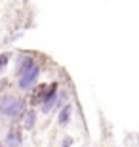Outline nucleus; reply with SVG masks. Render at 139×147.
<instances>
[{
  "instance_id": "nucleus-1",
  "label": "nucleus",
  "mask_w": 139,
  "mask_h": 147,
  "mask_svg": "<svg viewBox=\"0 0 139 147\" xmlns=\"http://www.w3.org/2000/svg\"><path fill=\"white\" fill-rule=\"evenodd\" d=\"M0 113L10 119H19L25 113V103L13 96H2L0 98Z\"/></svg>"
},
{
  "instance_id": "nucleus-2",
  "label": "nucleus",
  "mask_w": 139,
  "mask_h": 147,
  "mask_svg": "<svg viewBox=\"0 0 139 147\" xmlns=\"http://www.w3.org/2000/svg\"><path fill=\"white\" fill-rule=\"evenodd\" d=\"M38 67L36 65H32V67H29V69H25L23 73H19V86L21 88H31L34 82H36V78H38Z\"/></svg>"
},
{
  "instance_id": "nucleus-3",
  "label": "nucleus",
  "mask_w": 139,
  "mask_h": 147,
  "mask_svg": "<svg viewBox=\"0 0 139 147\" xmlns=\"http://www.w3.org/2000/svg\"><path fill=\"white\" fill-rule=\"evenodd\" d=\"M6 145H19L21 143V134L19 132H15V130H11L10 134H8V138H6Z\"/></svg>"
},
{
  "instance_id": "nucleus-4",
  "label": "nucleus",
  "mask_w": 139,
  "mask_h": 147,
  "mask_svg": "<svg viewBox=\"0 0 139 147\" xmlns=\"http://www.w3.org/2000/svg\"><path fill=\"white\" fill-rule=\"evenodd\" d=\"M34 120H36L34 111H27V113H25V117H23V126H25L27 130H31L32 126H34Z\"/></svg>"
},
{
  "instance_id": "nucleus-5",
  "label": "nucleus",
  "mask_w": 139,
  "mask_h": 147,
  "mask_svg": "<svg viewBox=\"0 0 139 147\" xmlns=\"http://www.w3.org/2000/svg\"><path fill=\"white\" fill-rule=\"evenodd\" d=\"M55 101H57V94H52V96H48V98L44 99V107H42L44 113H48V111L55 105Z\"/></svg>"
},
{
  "instance_id": "nucleus-6",
  "label": "nucleus",
  "mask_w": 139,
  "mask_h": 147,
  "mask_svg": "<svg viewBox=\"0 0 139 147\" xmlns=\"http://www.w3.org/2000/svg\"><path fill=\"white\" fill-rule=\"evenodd\" d=\"M34 65V61H32V57H21V61H19V67H17V73H23L25 69H29V67Z\"/></svg>"
},
{
  "instance_id": "nucleus-7",
  "label": "nucleus",
  "mask_w": 139,
  "mask_h": 147,
  "mask_svg": "<svg viewBox=\"0 0 139 147\" xmlns=\"http://www.w3.org/2000/svg\"><path fill=\"white\" fill-rule=\"evenodd\" d=\"M69 117H71V107L67 105V107H63V111L59 113V122H61V124H67V122H69Z\"/></svg>"
},
{
  "instance_id": "nucleus-8",
  "label": "nucleus",
  "mask_w": 139,
  "mask_h": 147,
  "mask_svg": "<svg viewBox=\"0 0 139 147\" xmlns=\"http://www.w3.org/2000/svg\"><path fill=\"white\" fill-rule=\"evenodd\" d=\"M8 59H10V55H8V54H2V55H0V69H2V67H6Z\"/></svg>"
}]
</instances>
